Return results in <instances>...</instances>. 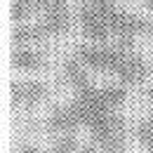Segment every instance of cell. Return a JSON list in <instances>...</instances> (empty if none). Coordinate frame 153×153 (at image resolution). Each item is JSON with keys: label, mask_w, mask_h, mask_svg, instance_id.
<instances>
[{"label": "cell", "mask_w": 153, "mask_h": 153, "mask_svg": "<svg viewBox=\"0 0 153 153\" xmlns=\"http://www.w3.org/2000/svg\"><path fill=\"white\" fill-rule=\"evenodd\" d=\"M87 130L92 134V141L104 153H125V118L120 111L99 115Z\"/></svg>", "instance_id": "1"}, {"label": "cell", "mask_w": 153, "mask_h": 153, "mask_svg": "<svg viewBox=\"0 0 153 153\" xmlns=\"http://www.w3.org/2000/svg\"><path fill=\"white\" fill-rule=\"evenodd\" d=\"M118 7V5H115ZM115 7H94L82 2L78 10V28L90 42H113L111 17Z\"/></svg>", "instance_id": "2"}, {"label": "cell", "mask_w": 153, "mask_h": 153, "mask_svg": "<svg viewBox=\"0 0 153 153\" xmlns=\"http://www.w3.org/2000/svg\"><path fill=\"white\" fill-rule=\"evenodd\" d=\"M125 47L118 42H87L82 47H78L76 57L90 68V71H106L113 73L118 61L123 57Z\"/></svg>", "instance_id": "3"}, {"label": "cell", "mask_w": 153, "mask_h": 153, "mask_svg": "<svg viewBox=\"0 0 153 153\" xmlns=\"http://www.w3.org/2000/svg\"><path fill=\"white\" fill-rule=\"evenodd\" d=\"M38 24L47 38H61L71 28V7L66 0H40Z\"/></svg>", "instance_id": "4"}, {"label": "cell", "mask_w": 153, "mask_h": 153, "mask_svg": "<svg viewBox=\"0 0 153 153\" xmlns=\"http://www.w3.org/2000/svg\"><path fill=\"white\" fill-rule=\"evenodd\" d=\"M149 21L144 19L141 14H134L127 10H120L115 7L113 17H111V31H113V42L123 45V47H130L137 38H141L144 33H149Z\"/></svg>", "instance_id": "5"}, {"label": "cell", "mask_w": 153, "mask_h": 153, "mask_svg": "<svg viewBox=\"0 0 153 153\" xmlns=\"http://www.w3.org/2000/svg\"><path fill=\"white\" fill-rule=\"evenodd\" d=\"M113 76L120 80V85H141L146 80V76H149V64L144 61L141 54H137L130 47H125Z\"/></svg>", "instance_id": "6"}, {"label": "cell", "mask_w": 153, "mask_h": 153, "mask_svg": "<svg viewBox=\"0 0 153 153\" xmlns=\"http://www.w3.org/2000/svg\"><path fill=\"white\" fill-rule=\"evenodd\" d=\"M82 125L78 120V113L73 108V104H64V106H57L52 113L47 115V130L54 134H76Z\"/></svg>", "instance_id": "7"}, {"label": "cell", "mask_w": 153, "mask_h": 153, "mask_svg": "<svg viewBox=\"0 0 153 153\" xmlns=\"http://www.w3.org/2000/svg\"><path fill=\"white\" fill-rule=\"evenodd\" d=\"M47 94V85L40 80H14L12 82V101L19 106H33Z\"/></svg>", "instance_id": "8"}, {"label": "cell", "mask_w": 153, "mask_h": 153, "mask_svg": "<svg viewBox=\"0 0 153 153\" xmlns=\"http://www.w3.org/2000/svg\"><path fill=\"white\" fill-rule=\"evenodd\" d=\"M61 73H64V80L68 82V87H73V92L85 90L87 85H92V80H90V68H87V66H85L78 57L66 59V61H64Z\"/></svg>", "instance_id": "9"}, {"label": "cell", "mask_w": 153, "mask_h": 153, "mask_svg": "<svg viewBox=\"0 0 153 153\" xmlns=\"http://www.w3.org/2000/svg\"><path fill=\"white\" fill-rule=\"evenodd\" d=\"M12 66L17 71H40L45 66V54L36 47H14L12 50Z\"/></svg>", "instance_id": "10"}, {"label": "cell", "mask_w": 153, "mask_h": 153, "mask_svg": "<svg viewBox=\"0 0 153 153\" xmlns=\"http://www.w3.org/2000/svg\"><path fill=\"white\" fill-rule=\"evenodd\" d=\"M47 38L40 24H17L12 31V47H36Z\"/></svg>", "instance_id": "11"}, {"label": "cell", "mask_w": 153, "mask_h": 153, "mask_svg": "<svg viewBox=\"0 0 153 153\" xmlns=\"http://www.w3.org/2000/svg\"><path fill=\"white\" fill-rule=\"evenodd\" d=\"M40 10V0H10V19L12 24H28V19Z\"/></svg>", "instance_id": "12"}, {"label": "cell", "mask_w": 153, "mask_h": 153, "mask_svg": "<svg viewBox=\"0 0 153 153\" xmlns=\"http://www.w3.org/2000/svg\"><path fill=\"white\" fill-rule=\"evenodd\" d=\"M134 139L141 149H146L149 153H153V115L141 118L134 125Z\"/></svg>", "instance_id": "13"}, {"label": "cell", "mask_w": 153, "mask_h": 153, "mask_svg": "<svg viewBox=\"0 0 153 153\" xmlns=\"http://www.w3.org/2000/svg\"><path fill=\"white\" fill-rule=\"evenodd\" d=\"M52 153H80L76 134H57L52 141Z\"/></svg>", "instance_id": "14"}, {"label": "cell", "mask_w": 153, "mask_h": 153, "mask_svg": "<svg viewBox=\"0 0 153 153\" xmlns=\"http://www.w3.org/2000/svg\"><path fill=\"white\" fill-rule=\"evenodd\" d=\"M82 2L94 5V7H115V5H118L115 0H82Z\"/></svg>", "instance_id": "15"}, {"label": "cell", "mask_w": 153, "mask_h": 153, "mask_svg": "<svg viewBox=\"0 0 153 153\" xmlns=\"http://www.w3.org/2000/svg\"><path fill=\"white\" fill-rule=\"evenodd\" d=\"M80 153H104V151H101L97 144H87V146H82V149H80Z\"/></svg>", "instance_id": "16"}, {"label": "cell", "mask_w": 153, "mask_h": 153, "mask_svg": "<svg viewBox=\"0 0 153 153\" xmlns=\"http://www.w3.org/2000/svg\"><path fill=\"white\" fill-rule=\"evenodd\" d=\"M19 153H38V149H36V146H21Z\"/></svg>", "instance_id": "17"}, {"label": "cell", "mask_w": 153, "mask_h": 153, "mask_svg": "<svg viewBox=\"0 0 153 153\" xmlns=\"http://www.w3.org/2000/svg\"><path fill=\"white\" fill-rule=\"evenodd\" d=\"M149 97H151V99H153V87H151V92H149Z\"/></svg>", "instance_id": "18"}]
</instances>
